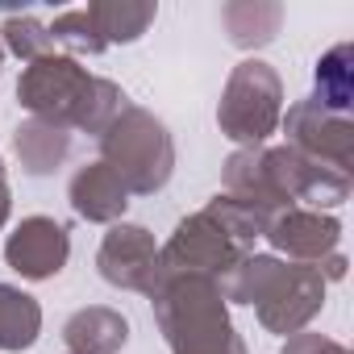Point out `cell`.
<instances>
[{
    "mask_svg": "<svg viewBox=\"0 0 354 354\" xmlns=\"http://www.w3.org/2000/svg\"><path fill=\"white\" fill-rule=\"evenodd\" d=\"M225 196L275 217L283 209H342L350 201V175L317 167L288 146H246L234 150L221 167Z\"/></svg>",
    "mask_w": 354,
    "mask_h": 354,
    "instance_id": "obj_1",
    "label": "cell"
},
{
    "mask_svg": "<svg viewBox=\"0 0 354 354\" xmlns=\"http://www.w3.org/2000/svg\"><path fill=\"white\" fill-rule=\"evenodd\" d=\"M271 217L259 209L217 192L205 209L188 213L171 238L158 246V275H205L225 279L246 254H254V242L263 238Z\"/></svg>",
    "mask_w": 354,
    "mask_h": 354,
    "instance_id": "obj_2",
    "label": "cell"
},
{
    "mask_svg": "<svg viewBox=\"0 0 354 354\" xmlns=\"http://www.w3.org/2000/svg\"><path fill=\"white\" fill-rule=\"evenodd\" d=\"M17 104L38 117L50 121L59 129H80V133H104L109 121L129 104V96L121 92V84L92 75L80 59L71 55H46L26 63L21 80H17Z\"/></svg>",
    "mask_w": 354,
    "mask_h": 354,
    "instance_id": "obj_3",
    "label": "cell"
},
{
    "mask_svg": "<svg viewBox=\"0 0 354 354\" xmlns=\"http://www.w3.org/2000/svg\"><path fill=\"white\" fill-rule=\"evenodd\" d=\"M325 292H329V283L317 267L283 263V259L259 254V250L246 254L221 279L225 304H250L259 313V325L279 337L308 329L325 308Z\"/></svg>",
    "mask_w": 354,
    "mask_h": 354,
    "instance_id": "obj_4",
    "label": "cell"
},
{
    "mask_svg": "<svg viewBox=\"0 0 354 354\" xmlns=\"http://www.w3.org/2000/svg\"><path fill=\"white\" fill-rule=\"evenodd\" d=\"M150 308L171 354H250L230 321V304L217 279L158 275L150 288Z\"/></svg>",
    "mask_w": 354,
    "mask_h": 354,
    "instance_id": "obj_5",
    "label": "cell"
},
{
    "mask_svg": "<svg viewBox=\"0 0 354 354\" xmlns=\"http://www.w3.org/2000/svg\"><path fill=\"white\" fill-rule=\"evenodd\" d=\"M100 162L129 196H154L175 175V138L162 117L142 104H125L100 133Z\"/></svg>",
    "mask_w": 354,
    "mask_h": 354,
    "instance_id": "obj_6",
    "label": "cell"
},
{
    "mask_svg": "<svg viewBox=\"0 0 354 354\" xmlns=\"http://www.w3.org/2000/svg\"><path fill=\"white\" fill-rule=\"evenodd\" d=\"M283 117V80L271 63L263 59H242L217 100V125L221 133L246 150V146H267V138L279 129Z\"/></svg>",
    "mask_w": 354,
    "mask_h": 354,
    "instance_id": "obj_7",
    "label": "cell"
},
{
    "mask_svg": "<svg viewBox=\"0 0 354 354\" xmlns=\"http://www.w3.org/2000/svg\"><path fill=\"white\" fill-rule=\"evenodd\" d=\"M279 129L288 138L283 146L296 150L300 158L329 167V171H342V175L354 171V125H350V117H337V113H329L304 96L292 109H283Z\"/></svg>",
    "mask_w": 354,
    "mask_h": 354,
    "instance_id": "obj_8",
    "label": "cell"
},
{
    "mask_svg": "<svg viewBox=\"0 0 354 354\" xmlns=\"http://www.w3.org/2000/svg\"><path fill=\"white\" fill-rule=\"evenodd\" d=\"M96 271L109 288L150 296V288L158 283V242H154V234L146 225H133V221L109 225V234L100 238V250H96Z\"/></svg>",
    "mask_w": 354,
    "mask_h": 354,
    "instance_id": "obj_9",
    "label": "cell"
},
{
    "mask_svg": "<svg viewBox=\"0 0 354 354\" xmlns=\"http://www.w3.org/2000/svg\"><path fill=\"white\" fill-rule=\"evenodd\" d=\"M263 238L271 242L275 259L317 267L329 254H337V246H342V221L333 213H317V209H283V213H275L267 221Z\"/></svg>",
    "mask_w": 354,
    "mask_h": 354,
    "instance_id": "obj_10",
    "label": "cell"
},
{
    "mask_svg": "<svg viewBox=\"0 0 354 354\" xmlns=\"http://www.w3.org/2000/svg\"><path fill=\"white\" fill-rule=\"evenodd\" d=\"M71 259V234L63 221L55 217H26L9 242H5V263L9 271H17L21 279L30 283H42V279H55Z\"/></svg>",
    "mask_w": 354,
    "mask_h": 354,
    "instance_id": "obj_11",
    "label": "cell"
},
{
    "mask_svg": "<svg viewBox=\"0 0 354 354\" xmlns=\"http://www.w3.org/2000/svg\"><path fill=\"white\" fill-rule=\"evenodd\" d=\"M67 201L75 209L80 221H92V225H117L125 221V209H129V192L125 184L117 180V175L96 158L88 167H80L71 175V184H67Z\"/></svg>",
    "mask_w": 354,
    "mask_h": 354,
    "instance_id": "obj_12",
    "label": "cell"
},
{
    "mask_svg": "<svg viewBox=\"0 0 354 354\" xmlns=\"http://www.w3.org/2000/svg\"><path fill=\"white\" fill-rule=\"evenodd\" d=\"M63 342L71 354H117L129 342V321L109 304H88L63 321Z\"/></svg>",
    "mask_w": 354,
    "mask_h": 354,
    "instance_id": "obj_13",
    "label": "cell"
},
{
    "mask_svg": "<svg viewBox=\"0 0 354 354\" xmlns=\"http://www.w3.org/2000/svg\"><path fill=\"white\" fill-rule=\"evenodd\" d=\"M283 5L279 0H230L221 5V30L238 50H263L279 38Z\"/></svg>",
    "mask_w": 354,
    "mask_h": 354,
    "instance_id": "obj_14",
    "label": "cell"
},
{
    "mask_svg": "<svg viewBox=\"0 0 354 354\" xmlns=\"http://www.w3.org/2000/svg\"><path fill=\"white\" fill-rule=\"evenodd\" d=\"M13 158L21 162L26 175H55L71 158V133L50 121L26 117L13 129Z\"/></svg>",
    "mask_w": 354,
    "mask_h": 354,
    "instance_id": "obj_15",
    "label": "cell"
},
{
    "mask_svg": "<svg viewBox=\"0 0 354 354\" xmlns=\"http://www.w3.org/2000/svg\"><path fill=\"white\" fill-rule=\"evenodd\" d=\"M88 17H92L104 46H129L154 26L158 5L154 0H92Z\"/></svg>",
    "mask_w": 354,
    "mask_h": 354,
    "instance_id": "obj_16",
    "label": "cell"
},
{
    "mask_svg": "<svg viewBox=\"0 0 354 354\" xmlns=\"http://www.w3.org/2000/svg\"><path fill=\"white\" fill-rule=\"evenodd\" d=\"M308 100H317L321 109H329L337 117H350V104H354V46L350 42H337L317 59Z\"/></svg>",
    "mask_w": 354,
    "mask_h": 354,
    "instance_id": "obj_17",
    "label": "cell"
},
{
    "mask_svg": "<svg viewBox=\"0 0 354 354\" xmlns=\"http://www.w3.org/2000/svg\"><path fill=\"white\" fill-rule=\"evenodd\" d=\"M42 333V304L13 288V283H0V350H30Z\"/></svg>",
    "mask_w": 354,
    "mask_h": 354,
    "instance_id": "obj_18",
    "label": "cell"
},
{
    "mask_svg": "<svg viewBox=\"0 0 354 354\" xmlns=\"http://www.w3.org/2000/svg\"><path fill=\"white\" fill-rule=\"evenodd\" d=\"M46 34H50L55 50H59V55H71V59H84V55L92 59V55H104V50H109V46L100 42V34H96L88 9H63V13L46 26Z\"/></svg>",
    "mask_w": 354,
    "mask_h": 354,
    "instance_id": "obj_19",
    "label": "cell"
},
{
    "mask_svg": "<svg viewBox=\"0 0 354 354\" xmlns=\"http://www.w3.org/2000/svg\"><path fill=\"white\" fill-rule=\"evenodd\" d=\"M0 46H5V55H17L21 63H34V59L55 55V42L46 34V21H38L34 13H9L5 21H0Z\"/></svg>",
    "mask_w": 354,
    "mask_h": 354,
    "instance_id": "obj_20",
    "label": "cell"
},
{
    "mask_svg": "<svg viewBox=\"0 0 354 354\" xmlns=\"http://www.w3.org/2000/svg\"><path fill=\"white\" fill-rule=\"evenodd\" d=\"M279 354H350L337 337H329V333H308V329H300V333H292V337H283V350Z\"/></svg>",
    "mask_w": 354,
    "mask_h": 354,
    "instance_id": "obj_21",
    "label": "cell"
},
{
    "mask_svg": "<svg viewBox=\"0 0 354 354\" xmlns=\"http://www.w3.org/2000/svg\"><path fill=\"white\" fill-rule=\"evenodd\" d=\"M9 213H13V188H9V167H5V154H0V230L9 225Z\"/></svg>",
    "mask_w": 354,
    "mask_h": 354,
    "instance_id": "obj_22",
    "label": "cell"
},
{
    "mask_svg": "<svg viewBox=\"0 0 354 354\" xmlns=\"http://www.w3.org/2000/svg\"><path fill=\"white\" fill-rule=\"evenodd\" d=\"M0 67H5V46H0Z\"/></svg>",
    "mask_w": 354,
    "mask_h": 354,
    "instance_id": "obj_23",
    "label": "cell"
},
{
    "mask_svg": "<svg viewBox=\"0 0 354 354\" xmlns=\"http://www.w3.org/2000/svg\"><path fill=\"white\" fill-rule=\"evenodd\" d=\"M67 354H71V350H67Z\"/></svg>",
    "mask_w": 354,
    "mask_h": 354,
    "instance_id": "obj_24",
    "label": "cell"
}]
</instances>
